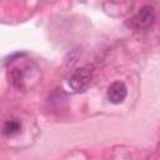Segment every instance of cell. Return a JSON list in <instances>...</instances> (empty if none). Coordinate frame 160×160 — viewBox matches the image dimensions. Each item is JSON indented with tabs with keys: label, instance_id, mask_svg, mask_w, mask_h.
I'll use <instances>...</instances> for the list:
<instances>
[{
	"label": "cell",
	"instance_id": "cell-3",
	"mask_svg": "<svg viewBox=\"0 0 160 160\" xmlns=\"http://www.w3.org/2000/svg\"><path fill=\"white\" fill-rule=\"evenodd\" d=\"M126 95H128V89L122 81H114L108 88L106 96L111 104H115V105L121 104L126 99Z\"/></svg>",
	"mask_w": 160,
	"mask_h": 160
},
{
	"label": "cell",
	"instance_id": "cell-1",
	"mask_svg": "<svg viewBox=\"0 0 160 160\" xmlns=\"http://www.w3.org/2000/svg\"><path fill=\"white\" fill-rule=\"evenodd\" d=\"M91 81L92 70L89 66H82L72 71V74L69 78V86L76 92H82L90 86Z\"/></svg>",
	"mask_w": 160,
	"mask_h": 160
},
{
	"label": "cell",
	"instance_id": "cell-2",
	"mask_svg": "<svg viewBox=\"0 0 160 160\" xmlns=\"http://www.w3.org/2000/svg\"><path fill=\"white\" fill-rule=\"evenodd\" d=\"M154 21H155V10L150 5L142 6L136 12V15H134L130 20L131 26H134L135 29H146L151 26Z\"/></svg>",
	"mask_w": 160,
	"mask_h": 160
},
{
	"label": "cell",
	"instance_id": "cell-4",
	"mask_svg": "<svg viewBox=\"0 0 160 160\" xmlns=\"http://www.w3.org/2000/svg\"><path fill=\"white\" fill-rule=\"evenodd\" d=\"M21 130V122L19 119H9L2 125V134L5 136H14Z\"/></svg>",
	"mask_w": 160,
	"mask_h": 160
}]
</instances>
